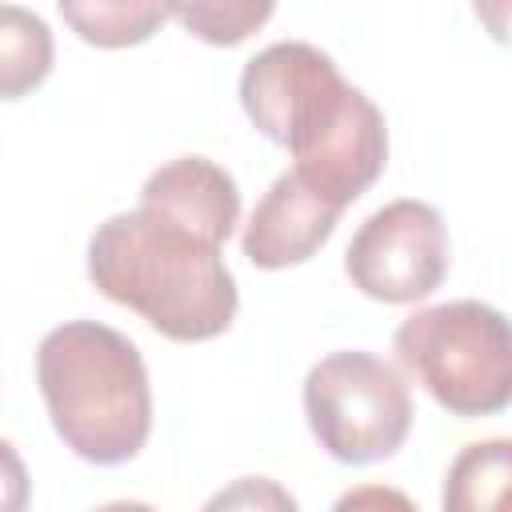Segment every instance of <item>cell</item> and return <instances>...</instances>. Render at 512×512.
Returning <instances> with one entry per match:
<instances>
[{"instance_id": "cell-1", "label": "cell", "mask_w": 512, "mask_h": 512, "mask_svg": "<svg viewBox=\"0 0 512 512\" xmlns=\"http://www.w3.org/2000/svg\"><path fill=\"white\" fill-rule=\"evenodd\" d=\"M240 104L256 132L292 152V172L340 212L388 164L384 112L316 44L276 40L256 52L240 72Z\"/></svg>"}, {"instance_id": "cell-2", "label": "cell", "mask_w": 512, "mask_h": 512, "mask_svg": "<svg viewBox=\"0 0 512 512\" xmlns=\"http://www.w3.org/2000/svg\"><path fill=\"white\" fill-rule=\"evenodd\" d=\"M88 280L180 344L228 332L240 308L236 276L220 256V244L144 204L108 216L92 232Z\"/></svg>"}, {"instance_id": "cell-3", "label": "cell", "mask_w": 512, "mask_h": 512, "mask_svg": "<svg viewBox=\"0 0 512 512\" xmlns=\"http://www.w3.org/2000/svg\"><path fill=\"white\" fill-rule=\"evenodd\" d=\"M36 384L56 436L80 460L112 468L148 444V368L124 332L100 320L52 328L36 348Z\"/></svg>"}, {"instance_id": "cell-4", "label": "cell", "mask_w": 512, "mask_h": 512, "mask_svg": "<svg viewBox=\"0 0 512 512\" xmlns=\"http://www.w3.org/2000/svg\"><path fill=\"white\" fill-rule=\"evenodd\" d=\"M396 360L452 416H496L512 400V332L500 308L448 300L412 312L392 336Z\"/></svg>"}, {"instance_id": "cell-5", "label": "cell", "mask_w": 512, "mask_h": 512, "mask_svg": "<svg viewBox=\"0 0 512 512\" xmlns=\"http://www.w3.org/2000/svg\"><path fill=\"white\" fill-rule=\"evenodd\" d=\"M304 416L316 444L340 464L388 460L412 432L404 376L360 348L316 360L304 376Z\"/></svg>"}, {"instance_id": "cell-6", "label": "cell", "mask_w": 512, "mask_h": 512, "mask_svg": "<svg viewBox=\"0 0 512 512\" xmlns=\"http://www.w3.org/2000/svg\"><path fill=\"white\" fill-rule=\"evenodd\" d=\"M352 288L380 304H412L432 296L448 276V228L424 200H392L376 208L344 252Z\"/></svg>"}, {"instance_id": "cell-7", "label": "cell", "mask_w": 512, "mask_h": 512, "mask_svg": "<svg viewBox=\"0 0 512 512\" xmlns=\"http://www.w3.org/2000/svg\"><path fill=\"white\" fill-rule=\"evenodd\" d=\"M336 220H340L336 204L312 192L296 172H284L252 208L240 248L256 268H268V272L292 268L312 260L328 244V236L336 232Z\"/></svg>"}, {"instance_id": "cell-8", "label": "cell", "mask_w": 512, "mask_h": 512, "mask_svg": "<svg viewBox=\"0 0 512 512\" xmlns=\"http://www.w3.org/2000/svg\"><path fill=\"white\" fill-rule=\"evenodd\" d=\"M140 204L192 228L212 244H224L240 220V188L232 172H224L204 156H176L160 164L144 180Z\"/></svg>"}, {"instance_id": "cell-9", "label": "cell", "mask_w": 512, "mask_h": 512, "mask_svg": "<svg viewBox=\"0 0 512 512\" xmlns=\"http://www.w3.org/2000/svg\"><path fill=\"white\" fill-rule=\"evenodd\" d=\"M52 28L20 4H0V100L36 92L52 72Z\"/></svg>"}, {"instance_id": "cell-10", "label": "cell", "mask_w": 512, "mask_h": 512, "mask_svg": "<svg viewBox=\"0 0 512 512\" xmlns=\"http://www.w3.org/2000/svg\"><path fill=\"white\" fill-rule=\"evenodd\" d=\"M64 24L96 48H132L160 32L168 0H56Z\"/></svg>"}, {"instance_id": "cell-11", "label": "cell", "mask_w": 512, "mask_h": 512, "mask_svg": "<svg viewBox=\"0 0 512 512\" xmlns=\"http://www.w3.org/2000/svg\"><path fill=\"white\" fill-rule=\"evenodd\" d=\"M508 468H512V444L504 436L468 444L444 476V508H452V512L500 508L504 492H508Z\"/></svg>"}, {"instance_id": "cell-12", "label": "cell", "mask_w": 512, "mask_h": 512, "mask_svg": "<svg viewBox=\"0 0 512 512\" xmlns=\"http://www.w3.org/2000/svg\"><path fill=\"white\" fill-rule=\"evenodd\" d=\"M276 12V0H168V16L212 48H236L260 32Z\"/></svg>"}, {"instance_id": "cell-13", "label": "cell", "mask_w": 512, "mask_h": 512, "mask_svg": "<svg viewBox=\"0 0 512 512\" xmlns=\"http://www.w3.org/2000/svg\"><path fill=\"white\" fill-rule=\"evenodd\" d=\"M32 500V480H28V468L20 460V452L0 440V512H20L28 508Z\"/></svg>"}]
</instances>
